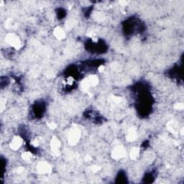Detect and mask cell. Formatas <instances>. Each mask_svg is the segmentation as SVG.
<instances>
[{
	"mask_svg": "<svg viewBox=\"0 0 184 184\" xmlns=\"http://www.w3.org/2000/svg\"><path fill=\"white\" fill-rule=\"evenodd\" d=\"M44 109H45V107L44 105H42V104H40V103L36 104L34 108V113L35 114L36 116H40L43 113Z\"/></svg>",
	"mask_w": 184,
	"mask_h": 184,
	"instance_id": "6da1fadb",
	"label": "cell"
}]
</instances>
